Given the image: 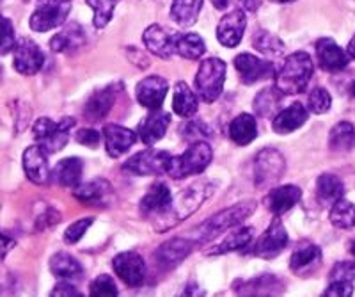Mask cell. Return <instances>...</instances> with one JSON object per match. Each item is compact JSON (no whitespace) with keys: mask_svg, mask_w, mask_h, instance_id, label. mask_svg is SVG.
I'll use <instances>...</instances> for the list:
<instances>
[{"mask_svg":"<svg viewBox=\"0 0 355 297\" xmlns=\"http://www.w3.org/2000/svg\"><path fill=\"white\" fill-rule=\"evenodd\" d=\"M214 191L215 183L208 182V180L206 182H196L194 185L187 187L182 194L178 196L176 200L171 201L167 210L158 214L157 221H155V230L162 233L164 230L173 228L174 224H178L180 221L187 219L190 214H194L201 207L202 201L210 198Z\"/></svg>","mask_w":355,"mask_h":297,"instance_id":"6da1fadb","label":"cell"},{"mask_svg":"<svg viewBox=\"0 0 355 297\" xmlns=\"http://www.w3.org/2000/svg\"><path fill=\"white\" fill-rule=\"evenodd\" d=\"M256 210V201H242V203L234 205V207L226 208V210L218 212L215 216H211L210 219L205 221L194 230V237L192 240L198 242V244H206L214 240L215 237L220 235L222 232H227V230L239 226L240 223L247 219L249 216H252Z\"/></svg>","mask_w":355,"mask_h":297,"instance_id":"7a4b0ae2","label":"cell"},{"mask_svg":"<svg viewBox=\"0 0 355 297\" xmlns=\"http://www.w3.org/2000/svg\"><path fill=\"white\" fill-rule=\"evenodd\" d=\"M313 61L307 52H295L286 58L284 65L275 74V87L283 94H300L306 91L313 77Z\"/></svg>","mask_w":355,"mask_h":297,"instance_id":"3957f363","label":"cell"},{"mask_svg":"<svg viewBox=\"0 0 355 297\" xmlns=\"http://www.w3.org/2000/svg\"><path fill=\"white\" fill-rule=\"evenodd\" d=\"M211 157H214V153H211L210 144L205 143V141H198V143L187 148L180 157L171 155L167 175L176 180L187 178L190 175H199L210 166Z\"/></svg>","mask_w":355,"mask_h":297,"instance_id":"277c9868","label":"cell"},{"mask_svg":"<svg viewBox=\"0 0 355 297\" xmlns=\"http://www.w3.org/2000/svg\"><path fill=\"white\" fill-rule=\"evenodd\" d=\"M224 80H226V62L217 58L201 61L196 75V90L202 102L214 103L224 90Z\"/></svg>","mask_w":355,"mask_h":297,"instance_id":"5b68a950","label":"cell"},{"mask_svg":"<svg viewBox=\"0 0 355 297\" xmlns=\"http://www.w3.org/2000/svg\"><path fill=\"white\" fill-rule=\"evenodd\" d=\"M75 126L73 118H62L52 121L50 118H40L34 123V141L49 155L61 151L69 141V130Z\"/></svg>","mask_w":355,"mask_h":297,"instance_id":"8992f818","label":"cell"},{"mask_svg":"<svg viewBox=\"0 0 355 297\" xmlns=\"http://www.w3.org/2000/svg\"><path fill=\"white\" fill-rule=\"evenodd\" d=\"M71 11V0H40L31 17V29L46 33L62 25Z\"/></svg>","mask_w":355,"mask_h":297,"instance_id":"52a82bcc","label":"cell"},{"mask_svg":"<svg viewBox=\"0 0 355 297\" xmlns=\"http://www.w3.org/2000/svg\"><path fill=\"white\" fill-rule=\"evenodd\" d=\"M286 169V160L281 151L274 148H265L259 151L254 159V183L256 187H272Z\"/></svg>","mask_w":355,"mask_h":297,"instance_id":"ba28073f","label":"cell"},{"mask_svg":"<svg viewBox=\"0 0 355 297\" xmlns=\"http://www.w3.org/2000/svg\"><path fill=\"white\" fill-rule=\"evenodd\" d=\"M171 153L157 148H150L141 153L133 155L132 159L123 164V171L132 173L137 176H157L167 175V166H169Z\"/></svg>","mask_w":355,"mask_h":297,"instance_id":"9c48e42d","label":"cell"},{"mask_svg":"<svg viewBox=\"0 0 355 297\" xmlns=\"http://www.w3.org/2000/svg\"><path fill=\"white\" fill-rule=\"evenodd\" d=\"M288 246V233L286 228H284L283 221L279 219V216H275L272 219L270 226L266 228V232L263 233L261 237L258 239V242L254 244V253L256 257L263 258V260H272L277 255L286 249Z\"/></svg>","mask_w":355,"mask_h":297,"instance_id":"30bf717a","label":"cell"},{"mask_svg":"<svg viewBox=\"0 0 355 297\" xmlns=\"http://www.w3.org/2000/svg\"><path fill=\"white\" fill-rule=\"evenodd\" d=\"M44 56L31 37H21L12 49V65L21 75H36L43 68Z\"/></svg>","mask_w":355,"mask_h":297,"instance_id":"8fae6325","label":"cell"},{"mask_svg":"<svg viewBox=\"0 0 355 297\" xmlns=\"http://www.w3.org/2000/svg\"><path fill=\"white\" fill-rule=\"evenodd\" d=\"M114 273L128 287H141L146 280V264L135 251L119 253L112 260Z\"/></svg>","mask_w":355,"mask_h":297,"instance_id":"7c38bea8","label":"cell"},{"mask_svg":"<svg viewBox=\"0 0 355 297\" xmlns=\"http://www.w3.org/2000/svg\"><path fill=\"white\" fill-rule=\"evenodd\" d=\"M194 240L183 239V237L167 240L155 253V262L164 271H171V269L178 267V265L189 257L192 249H194Z\"/></svg>","mask_w":355,"mask_h":297,"instance_id":"4fadbf2b","label":"cell"},{"mask_svg":"<svg viewBox=\"0 0 355 297\" xmlns=\"http://www.w3.org/2000/svg\"><path fill=\"white\" fill-rule=\"evenodd\" d=\"M234 69L239 71V77L243 84H254V82L268 78L275 75V66L270 61L250 56V53H240L234 58Z\"/></svg>","mask_w":355,"mask_h":297,"instance_id":"5bb4252c","label":"cell"},{"mask_svg":"<svg viewBox=\"0 0 355 297\" xmlns=\"http://www.w3.org/2000/svg\"><path fill=\"white\" fill-rule=\"evenodd\" d=\"M247 27L245 11L242 9H234V11L227 12L226 17H222L217 25V40L220 45L226 49H233V46L240 45L243 33Z\"/></svg>","mask_w":355,"mask_h":297,"instance_id":"9a60e30c","label":"cell"},{"mask_svg":"<svg viewBox=\"0 0 355 297\" xmlns=\"http://www.w3.org/2000/svg\"><path fill=\"white\" fill-rule=\"evenodd\" d=\"M167 87H169V84H167L166 78L158 77V75H150V77L142 78L135 87L137 102L150 110L160 109L164 100H166Z\"/></svg>","mask_w":355,"mask_h":297,"instance_id":"2e32d148","label":"cell"},{"mask_svg":"<svg viewBox=\"0 0 355 297\" xmlns=\"http://www.w3.org/2000/svg\"><path fill=\"white\" fill-rule=\"evenodd\" d=\"M316 56H318L320 68L325 71H341L350 62V56L331 37H322L316 41Z\"/></svg>","mask_w":355,"mask_h":297,"instance_id":"e0dca14e","label":"cell"},{"mask_svg":"<svg viewBox=\"0 0 355 297\" xmlns=\"http://www.w3.org/2000/svg\"><path fill=\"white\" fill-rule=\"evenodd\" d=\"M24 171L27 178L36 185H44L50 182L49 153L41 146L34 144L24 151Z\"/></svg>","mask_w":355,"mask_h":297,"instance_id":"ac0fdd59","label":"cell"},{"mask_svg":"<svg viewBox=\"0 0 355 297\" xmlns=\"http://www.w3.org/2000/svg\"><path fill=\"white\" fill-rule=\"evenodd\" d=\"M73 196L87 207H107L112 200V185L103 178H94L87 183H78Z\"/></svg>","mask_w":355,"mask_h":297,"instance_id":"d6986e66","label":"cell"},{"mask_svg":"<svg viewBox=\"0 0 355 297\" xmlns=\"http://www.w3.org/2000/svg\"><path fill=\"white\" fill-rule=\"evenodd\" d=\"M103 139H105L107 153L112 159H117V157H121L123 153H126L135 144L137 132L125 128L121 125H116V123H109V125L103 126Z\"/></svg>","mask_w":355,"mask_h":297,"instance_id":"ffe728a7","label":"cell"},{"mask_svg":"<svg viewBox=\"0 0 355 297\" xmlns=\"http://www.w3.org/2000/svg\"><path fill=\"white\" fill-rule=\"evenodd\" d=\"M146 49L160 59H169L174 56V33L162 25H151L142 34Z\"/></svg>","mask_w":355,"mask_h":297,"instance_id":"44dd1931","label":"cell"},{"mask_svg":"<svg viewBox=\"0 0 355 297\" xmlns=\"http://www.w3.org/2000/svg\"><path fill=\"white\" fill-rule=\"evenodd\" d=\"M283 281L272 274H261L249 281H236L233 285V290L240 296H275L283 292Z\"/></svg>","mask_w":355,"mask_h":297,"instance_id":"7402d4cb","label":"cell"},{"mask_svg":"<svg viewBox=\"0 0 355 297\" xmlns=\"http://www.w3.org/2000/svg\"><path fill=\"white\" fill-rule=\"evenodd\" d=\"M171 125V116L167 112H162L160 109L153 110L150 116H146L139 125V137L146 146H153L158 143L164 135H166L167 128Z\"/></svg>","mask_w":355,"mask_h":297,"instance_id":"603a6c76","label":"cell"},{"mask_svg":"<svg viewBox=\"0 0 355 297\" xmlns=\"http://www.w3.org/2000/svg\"><path fill=\"white\" fill-rule=\"evenodd\" d=\"M300 198H302V191L297 185H281V187H274L268 192L266 207L274 216H283L299 203Z\"/></svg>","mask_w":355,"mask_h":297,"instance_id":"cb8c5ba5","label":"cell"},{"mask_svg":"<svg viewBox=\"0 0 355 297\" xmlns=\"http://www.w3.org/2000/svg\"><path fill=\"white\" fill-rule=\"evenodd\" d=\"M307 116L309 114H307L306 107L300 102H295L274 116L275 119L272 123V128H274L275 134H290V132L297 130L307 121Z\"/></svg>","mask_w":355,"mask_h":297,"instance_id":"d4e9b609","label":"cell"},{"mask_svg":"<svg viewBox=\"0 0 355 297\" xmlns=\"http://www.w3.org/2000/svg\"><path fill=\"white\" fill-rule=\"evenodd\" d=\"M85 43V33L82 29V25L78 24H68L64 25V29L61 33H57L55 36L50 40V49L57 53H69L84 46Z\"/></svg>","mask_w":355,"mask_h":297,"instance_id":"484cf974","label":"cell"},{"mask_svg":"<svg viewBox=\"0 0 355 297\" xmlns=\"http://www.w3.org/2000/svg\"><path fill=\"white\" fill-rule=\"evenodd\" d=\"M171 201H173L171 189L164 182H157L141 200V212L146 216H158L169 208Z\"/></svg>","mask_w":355,"mask_h":297,"instance_id":"4316f807","label":"cell"},{"mask_svg":"<svg viewBox=\"0 0 355 297\" xmlns=\"http://www.w3.org/2000/svg\"><path fill=\"white\" fill-rule=\"evenodd\" d=\"M114 102H116V96H114V91L110 90V87L94 91V93L89 96L87 103H85L84 107L85 119L91 123L101 121V119L109 116Z\"/></svg>","mask_w":355,"mask_h":297,"instance_id":"83f0119b","label":"cell"},{"mask_svg":"<svg viewBox=\"0 0 355 297\" xmlns=\"http://www.w3.org/2000/svg\"><path fill=\"white\" fill-rule=\"evenodd\" d=\"M258 135V123L254 116L240 114L230 123V137L236 146H247Z\"/></svg>","mask_w":355,"mask_h":297,"instance_id":"f1b7e54d","label":"cell"},{"mask_svg":"<svg viewBox=\"0 0 355 297\" xmlns=\"http://www.w3.org/2000/svg\"><path fill=\"white\" fill-rule=\"evenodd\" d=\"M82 171H84V164H82V159H77V157H69V159L61 160L57 164L55 169L52 173V178L55 180L61 187H69L75 189L80 183Z\"/></svg>","mask_w":355,"mask_h":297,"instance_id":"f546056e","label":"cell"},{"mask_svg":"<svg viewBox=\"0 0 355 297\" xmlns=\"http://www.w3.org/2000/svg\"><path fill=\"white\" fill-rule=\"evenodd\" d=\"M343 194L345 185L336 175L325 173L316 180V196H318V201L323 207H332L336 201L343 198Z\"/></svg>","mask_w":355,"mask_h":297,"instance_id":"4dcf8cb0","label":"cell"},{"mask_svg":"<svg viewBox=\"0 0 355 297\" xmlns=\"http://www.w3.org/2000/svg\"><path fill=\"white\" fill-rule=\"evenodd\" d=\"M206 52V45L199 34L174 33V53L182 56L183 59H199Z\"/></svg>","mask_w":355,"mask_h":297,"instance_id":"1f68e13d","label":"cell"},{"mask_svg":"<svg viewBox=\"0 0 355 297\" xmlns=\"http://www.w3.org/2000/svg\"><path fill=\"white\" fill-rule=\"evenodd\" d=\"M320 260H322V249L316 244L307 242V244H300L295 249L293 255H291L290 267L293 273L302 274L309 271L311 267H315L316 264H320Z\"/></svg>","mask_w":355,"mask_h":297,"instance_id":"d6a6232c","label":"cell"},{"mask_svg":"<svg viewBox=\"0 0 355 297\" xmlns=\"http://www.w3.org/2000/svg\"><path fill=\"white\" fill-rule=\"evenodd\" d=\"M202 2L205 0H173L171 18L180 27H190V25H194L198 22L199 12L202 9Z\"/></svg>","mask_w":355,"mask_h":297,"instance_id":"836d02e7","label":"cell"},{"mask_svg":"<svg viewBox=\"0 0 355 297\" xmlns=\"http://www.w3.org/2000/svg\"><path fill=\"white\" fill-rule=\"evenodd\" d=\"M198 96L187 82H178L174 90L173 109L180 118H192L198 112Z\"/></svg>","mask_w":355,"mask_h":297,"instance_id":"e575fe53","label":"cell"},{"mask_svg":"<svg viewBox=\"0 0 355 297\" xmlns=\"http://www.w3.org/2000/svg\"><path fill=\"white\" fill-rule=\"evenodd\" d=\"M50 271L53 276L61 280H75L82 276V265L78 264L77 258L66 251L55 253L50 258Z\"/></svg>","mask_w":355,"mask_h":297,"instance_id":"d590c367","label":"cell"},{"mask_svg":"<svg viewBox=\"0 0 355 297\" xmlns=\"http://www.w3.org/2000/svg\"><path fill=\"white\" fill-rule=\"evenodd\" d=\"M355 146V126L348 121H339L338 125L332 126L329 134V148L332 151L343 153L350 151Z\"/></svg>","mask_w":355,"mask_h":297,"instance_id":"8d00e7d4","label":"cell"},{"mask_svg":"<svg viewBox=\"0 0 355 297\" xmlns=\"http://www.w3.org/2000/svg\"><path fill=\"white\" fill-rule=\"evenodd\" d=\"M281 96H284L277 87H265L254 98V112L259 118H274L277 114Z\"/></svg>","mask_w":355,"mask_h":297,"instance_id":"74e56055","label":"cell"},{"mask_svg":"<svg viewBox=\"0 0 355 297\" xmlns=\"http://www.w3.org/2000/svg\"><path fill=\"white\" fill-rule=\"evenodd\" d=\"M252 232H254V230L250 228V226L249 228L233 230V232H231L226 239L222 240L217 248L210 249V251H208V255H226V253L243 249L245 246L250 244V240H252Z\"/></svg>","mask_w":355,"mask_h":297,"instance_id":"f35d334b","label":"cell"},{"mask_svg":"<svg viewBox=\"0 0 355 297\" xmlns=\"http://www.w3.org/2000/svg\"><path fill=\"white\" fill-rule=\"evenodd\" d=\"M331 223L336 228L350 230L355 226V207L347 200H338L331 207Z\"/></svg>","mask_w":355,"mask_h":297,"instance_id":"ab89813d","label":"cell"},{"mask_svg":"<svg viewBox=\"0 0 355 297\" xmlns=\"http://www.w3.org/2000/svg\"><path fill=\"white\" fill-rule=\"evenodd\" d=\"M252 45L258 52L265 53V56H281L284 52V43L279 40L277 36H274L268 31H258V33L252 36Z\"/></svg>","mask_w":355,"mask_h":297,"instance_id":"60d3db41","label":"cell"},{"mask_svg":"<svg viewBox=\"0 0 355 297\" xmlns=\"http://www.w3.org/2000/svg\"><path fill=\"white\" fill-rule=\"evenodd\" d=\"M87 6L94 11V27L103 29L112 20L114 9H116L117 0H85Z\"/></svg>","mask_w":355,"mask_h":297,"instance_id":"b9f144b4","label":"cell"},{"mask_svg":"<svg viewBox=\"0 0 355 297\" xmlns=\"http://www.w3.org/2000/svg\"><path fill=\"white\" fill-rule=\"evenodd\" d=\"M332 105V98L329 94V91L325 87H315V90L309 93L307 98V109L315 114H323L327 112Z\"/></svg>","mask_w":355,"mask_h":297,"instance_id":"7bdbcfd3","label":"cell"},{"mask_svg":"<svg viewBox=\"0 0 355 297\" xmlns=\"http://www.w3.org/2000/svg\"><path fill=\"white\" fill-rule=\"evenodd\" d=\"M117 287L109 274H100L96 280L91 283L89 296L91 297H117Z\"/></svg>","mask_w":355,"mask_h":297,"instance_id":"ee69618b","label":"cell"},{"mask_svg":"<svg viewBox=\"0 0 355 297\" xmlns=\"http://www.w3.org/2000/svg\"><path fill=\"white\" fill-rule=\"evenodd\" d=\"M15 45H17V37H15L11 20L0 15V56L11 52Z\"/></svg>","mask_w":355,"mask_h":297,"instance_id":"f6af8a7d","label":"cell"},{"mask_svg":"<svg viewBox=\"0 0 355 297\" xmlns=\"http://www.w3.org/2000/svg\"><path fill=\"white\" fill-rule=\"evenodd\" d=\"M93 223L94 217H85V219H78L73 224H69L64 232V242H68V244H77L78 240L85 235L89 226H93Z\"/></svg>","mask_w":355,"mask_h":297,"instance_id":"bcb514c9","label":"cell"},{"mask_svg":"<svg viewBox=\"0 0 355 297\" xmlns=\"http://www.w3.org/2000/svg\"><path fill=\"white\" fill-rule=\"evenodd\" d=\"M331 281H354L355 262H338L329 274Z\"/></svg>","mask_w":355,"mask_h":297,"instance_id":"7dc6e473","label":"cell"},{"mask_svg":"<svg viewBox=\"0 0 355 297\" xmlns=\"http://www.w3.org/2000/svg\"><path fill=\"white\" fill-rule=\"evenodd\" d=\"M354 294V283L352 281H331V285L323 292L325 297H348Z\"/></svg>","mask_w":355,"mask_h":297,"instance_id":"c3c4849f","label":"cell"},{"mask_svg":"<svg viewBox=\"0 0 355 297\" xmlns=\"http://www.w3.org/2000/svg\"><path fill=\"white\" fill-rule=\"evenodd\" d=\"M77 141L80 144L87 148H96L100 144V132H96L94 128H82V130L77 132Z\"/></svg>","mask_w":355,"mask_h":297,"instance_id":"681fc988","label":"cell"},{"mask_svg":"<svg viewBox=\"0 0 355 297\" xmlns=\"http://www.w3.org/2000/svg\"><path fill=\"white\" fill-rule=\"evenodd\" d=\"M53 297H61V296H73V297H80V292H78L77 289L73 285H69L68 280L61 281V283H57L55 287H53L52 292Z\"/></svg>","mask_w":355,"mask_h":297,"instance_id":"f907efd6","label":"cell"},{"mask_svg":"<svg viewBox=\"0 0 355 297\" xmlns=\"http://www.w3.org/2000/svg\"><path fill=\"white\" fill-rule=\"evenodd\" d=\"M185 130H187L185 137L192 139V141L198 137H206V135H210L208 134V126H202L201 123H190Z\"/></svg>","mask_w":355,"mask_h":297,"instance_id":"816d5d0a","label":"cell"},{"mask_svg":"<svg viewBox=\"0 0 355 297\" xmlns=\"http://www.w3.org/2000/svg\"><path fill=\"white\" fill-rule=\"evenodd\" d=\"M15 244H17V242H15V239H12V237L0 233V262L8 257L9 253H11V249L15 248Z\"/></svg>","mask_w":355,"mask_h":297,"instance_id":"f5cc1de1","label":"cell"},{"mask_svg":"<svg viewBox=\"0 0 355 297\" xmlns=\"http://www.w3.org/2000/svg\"><path fill=\"white\" fill-rule=\"evenodd\" d=\"M240 9L242 11H249V12H254L258 11L259 6L263 4V0H239Z\"/></svg>","mask_w":355,"mask_h":297,"instance_id":"db71d44e","label":"cell"},{"mask_svg":"<svg viewBox=\"0 0 355 297\" xmlns=\"http://www.w3.org/2000/svg\"><path fill=\"white\" fill-rule=\"evenodd\" d=\"M210 2H211V4H214L217 9H226L227 6H230L231 0H210Z\"/></svg>","mask_w":355,"mask_h":297,"instance_id":"11a10c76","label":"cell"},{"mask_svg":"<svg viewBox=\"0 0 355 297\" xmlns=\"http://www.w3.org/2000/svg\"><path fill=\"white\" fill-rule=\"evenodd\" d=\"M347 52H348V56H350L352 59H355V34H354V37L350 40V43H348Z\"/></svg>","mask_w":355,"mask_h":297,"instance_id":"9f6ffc18","label":"cell"},{"mask_svg":"<svg viewBox=\"0 0 355 297\" xmlns=\"http://www.w3.org/2000/svg\"><path fill=\"white\" fill-rule=\"evenodd\" d=\"M272 2H277V4H290V2H295V0H272Z\"/></svg>","mask_w":355,"mask_h":297,"instance_id":"6f0895ef","label":"cell"},{"mask_svg":"<svg viewBox=\"0 0 355 297\" xmlns=\"http://www.w3.org/2000/svg\"><path fill=\"white\" fill-rule=\"evenodd\" d=\"M350 253H352V255H354V257H355V242H352V246H350Z\"/></svg>","mask_w":355,"mask_h":297,"instance_id":"680465c9","label":"cell"},{"mask_svg":"<svg viewBox=\"0 0 355 297\" xmlns=\"http://www.w3.org/2000/svg\"><path fill=\"white\" fill-rule=\"evenodd\" d=\"M352 94H354V98H355V82L352 84Z\"/></svg>","mask_w":355,"mask_h":297,"instance_id":"91938a15","label":"cell"},{"mask_svg":"<svg viewBox=\"0 0 355 297\" xmlns=\"http://www.w3.org/2000/svg\"><path fill=\"white\" fill-rule=\"evenodd\" d=\"M0 74H2V68H0Z\"/></svg>","mask_w":355,"mask_h":297,"instance_id":"94428289","label":"cell"},{"mask_svg":"<svg viewBox=\"0 0 355 297\" xmlns=\"http://www.w3.org/2000/svg\"><path fill=\"white\" fill-rule=\"evenodd\" d=\"M0 2H2V0H0Z\"/></svg>","mask_w":355,"mask_h":297,"instance_id":"6125c7cd","label":"cell"}]
</instances>
